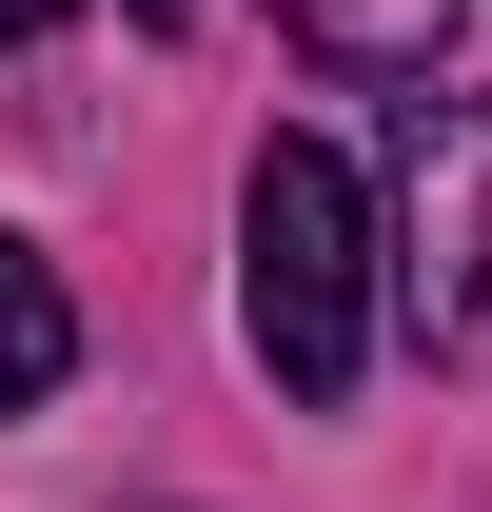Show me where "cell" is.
<instances>
[{
	"mask_svg": "<svg viewBox=\"0 0 492 512\" xmlns=\"http://www.w3.org/2000/svg\"><path fill=\"white\" fill-rule=\"evenodd\" d=\"M237 316H256V375L335 414L374 375V217H355V158H315V138H256L237 178Z\"/></svg>",
	"mask_w": 492,
	"mask_h": 512,
	"instance_id": "obj_1",
	"label": "cell"
},
{
	"mask_svg": "<svg viewBox=\"0 0 492 512\" xmlns=\"http://www.w3.org/2000/svg\"><path fill=\"white\" fill-rule=\"evenodd\" d=\"M138 20H158V40H178V20H197V0H138Z\"/></svg>",
	"mask_w": 492,
	"mask_h": 512,
	"instance_id": "obj_5",
	"label": "cell"
},
{
	"mask_svg": "<svg viewBox=\"0 0 492 512\" xmlns=\"http://www.w3.org/2000/svg\"><path fill=\"white\" fill-rule=\"evenodd\" d=\"M276 20H296L335 79H414L433 40H453V0H276Z\"/></svg>",
	"mask_w": 492,
	"mask_h": 512,
	"instance_id": "obj_4",
	"label": "cell"
},
{
	"mask_svg": "<svg viewBox=\"0 0 492 512\" xmlns=\"http://www.w3.org/2000/svg\"><path fill=\"white\" fill-rule=\"evenodd\" d=\"M0 20H60V0H0Z\"/></svg>",
	"mask_w": 492,
	"mask_h": 512,
	"instance_id": "obj_6",
	"label": "cell"
},
{
	"mask_svg": "<svg viewBox=\"0 0 492 512\" xmlns=\"http://www.w3.org/2000/svg\"><path fill=\"white\" fill-rule=\"evenodd\" d=\"M60 375H79V296H60L40 237H0V414H40Z\"/></svg>",
	"mask_w": 492,
	"mask_h": 512,
	"instance_id": "obj_3",
	"label": "cell"
},
{
	"mask_svg": "<svg viewBox=\"0 0 492 512\" xmlns=\"http://www.w3.org/2000/svg\"><path fill=\"white\" fill-rule=\"evenodd\" d=\"M394 296H414V335L453 355V335L492 316V99H433L414 119V217H394Z\"/></svg>",
	"mask_w": 492,
	"mask_h": 512,
	"instance_id": "obj_2",
	"label": "cell"
}]
</instances>
